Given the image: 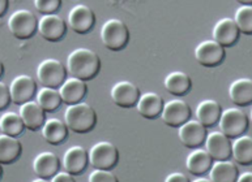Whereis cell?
<instances>
[{"instance_id":"cell-1","label":"cell","mask_w":252,"mask_h":182,"mask_svg":"<svg viewBox=\"0 0 252 182\" xmlns=\"http://www.w3.org/2000/svg\"><path fill=\"white\" fill-rule=\"evenodd\" d=\"M67 68L72 77L79 78L84 82L89 81L99 73L101 59L93 50L81 47L73 50L68 55Z\"/></svg>"},{"instance_id":"cell-2","label":"cell","mask_w":252,"mask_h":182,"mask_svg":"<svg viewBox=\"0 0 252 182\" xmlns=\"http://www.w3.org/2000/svg\"><path fill=\"white\" fill-rule=\"evenodd\" d=\"M64 124L73 133H88L97 124V113L94 108L85 102L72 104L64 112Z\"/></svg>"},{"instance_id":"cell-3","label":"cell","mask_w":252,"mask_h":182,"mask_svg":"<svg viewBox=\"0 0 252 182\" xmlns=\"http://www.w3.org/2000/svg\"><path fill=\"white\" fill-rule=\"evenodd\" d=\"M101 41L106 49L111 51H121L129 41L128 26L122 20H107L101 27Z\"/></svg>"},{"instance_id":"cell-4","label":"cell","mask_w":252,"mask_h":182,"mask_svg":"<svg viewBox=\"0 0 252 182\" xmlns=\"http://www.w3.org/2000/svg\"><path fill=\"white\" fill-rule=\"evenodd\" d=\"M220 131L225 134L229 139L241 137L249 129V117L241 108H227L222 111L219 120Z\"/></svg>"},{"instance_id":"cell-5","label":"cell","mask_w":252,"mask_h":182,"mask_svg":"<svg viewBox=\"0 0 252 182\" xmlns=\"http://www.w3.org/2000/svg\"><path fill=\"white\" fill-rule=\"evenodd\" d=\"M88 156H89V163L94 167V169L111 171L118 164L119 151L117 146L111 142L101 141L92 146Z\"/></svg>"},{"instance_id":"cell-6","label":"cell","mask_w":252,"mask_h":182,"mask_svg":"<svg viewBox=\"0 0 252 182\" xmlns=\"http://www.w3.org/2000/svg\"><path fill=\"white\" fill-rule=\"evenodd\" d=\"M37 77L43 87L58 89L67 79V71L59 60L45 59L38 64Z\"/></svg>"},{"instance_id":"cell-7","label":"cell","mask_w":252,"mask_h":182,"mask_svg":"<svg viewBox=\"0 0 252 182\" xmlns=\"http://www.w3.org/2000/svg\"><path fill=\"white\" fill-rule=\"evenodd\" d=\"M8 29L17 39H29L38 30V20L29 9H19L8 19Z\"/></svg>"},{"instance_id":"cell-8","label":"cell","mask_w":252,"mask_h":182,"mask_svg":"<svg viewBox=\"0 0 252 182\" xmlns=\"http://www.w3.org/2000/svg\"><path fill=\"white\" fill-rule=\"evenodd\" d=\"M161 119L167 127L179 128L191 120V107L182 99H173L163 104Z\"/></svg>"},{"instance_id":"cell-9","label":"cell","mask_w":252,"mask_h":182,"mask_svg":"<svg viewBox=\"0 0 252 182\" xmlns=\"http://www.w3.org/2000/svg\"><path fill=\"white\" fill-rule=\"evenodd\" d=\"M195 59L203 67H217L225 59V49L213 39L200 42L195 49Z\"/></svg>"},{"instance_id":"cell-10","label":"cell","mask_w":252,"mask_h":182,"mask_svg":"<svg viewBox=\"0 0 252 182\" xmlns=\"http://www.w3.org/2000/svg\"><path fill=\"white\" fill-rule=\"evenodd\" d=\"M68 25L77 34H87L95 25V15L91 7L76 4L68 13Z\"/></svg>"},{"instance_id":"cell-11","label":"cell","mask_w":252,"mask_h":182,"mask_svg":"<svg viewBox=\"0 0 252 182\" xmlns=\"http://www.w3.org/2000/svg\"><path fill=\"white\" fill-rule=\"evenodd\" d=\"M205 151L215 161H225L231 156V141L221 131H212L205 138Z\"/></svg>"},{"instance_id":"cell-12","label":"cell","mask_w":252,"mask_h":182,"mask_svg":"<svg viewBox=\"0 0 252 182\" xmlns=\"http://www.w3.org/2000/svg\"><path fill=\"white\" fill-rule=\"evenodd\" d=\"M35 91H37V83L33 78L27 75H20L15 77L9 86L12 102L19 105L31 102Z\"/></svg>"},{"instance_id":"cell-13","label":"cell","mask_w":252,"mask_h":182,"mask_svg":"<svg viewBox=\"0 0 252 182\" xmlns=\"http://www.w3.org/2000/svg\"><path fill=\"white\" fill-rule=\"evenodd\" d=\"M111 99L118 107H135L140 98V89L129 81H119L111 89Z\"/></svg>"},{"instance_id":"cell-14","label":"cell","mask_w":252,"mask_h":182,"mask_svg":"<svg viewBox=\"0 0 252 182\" xmlns=\"http://www.w3.org/2000/svg\"><path fill=\"white\" fill-rule=\"evenodd\" d=\"M178 135L182 145L189 149H197L203 145L207 138V128L203 127L197 120H189L178 128Z\"/></svg>"},{"instance_id":"cell-15","label":"cell","mask_w":252,"mask_h":182,"mask_svg":"<svg viewBox=\"0 0 252 182\" xmlns=\"http://www.w3.org/2000/svg\"><path fill=\"white\" fill-rule=\"evenodd\" d=\"M38 31L46 41L58 42L64 37V34L67 31V25L61 16H42L41 19L38 20Z\"/></svg>"},{"instance_id":"cell-16","label":"cell","mask_w":252,"mask_h":182,"mask_svg":"<svg viewBox=\"0 0 252 182\" xmlns=\"http://www.w3.org/2000/svg\"><path fill=\"white\" fill-rule=\"evenodd\" d=\"M61 168V160L51 151H42L33 160V171L38 179L49 180L57 175Z\"/></svg>"},{"instance_id":"cell-17","label":"cell","mask_w":252,"mask_h":182,"mask_svg":"<svg viewBox=\"0 0 252 182\" xmlns=\"http://www.w3.org/2000/svg\"><path fill=\"white\" fill-rule=\"evenodd\" d=\"M88 163H89V156H88V151L83 146H72L65 151L63 156L64 171L72 176L83 173Z\"/></svg>"},{"instance_id":"cell-18","label":"cell","mask_w":252,"mask_h":182,"mask_svg":"<svg viewBox=\"0 0 252 182\" xmlns=\"http://www.w3.org/2000/svg\"><path fill=\"white\" fill-rule=\"evenodd\" d=\"M239 38V30L233 19L225 17L219 20L213 27V41L217 42L221 47H231L237 43Z\"/></svg>"},{"instance_id":"cell-19","label":"cell","mask_w":252,"mask_h":182,"mask_svg":"<svg viewBox=\"0 0 252 182\" xmlns=\"http://www.w3.org/2000/svg\"><path fill=\"white\" fill-rule=\"evenodd\" d=\"M20 117L23 120L25 128L29 130H39L43 124L46 123L45 111L42 109L41 105L37 102H27L20 105Z\"/></svg>"},{"instance_id":"cell-20","label":"cell","mask_w":252,"mask_h":182,"mask_svg":"<svg viewBox=\"0 0 252 182\" xmlns=\"http://www.w3.org/2000/svg\"><path fill=\"white\" fill-rule=\"evenodd\" d=\"M88 91L87 83L79 78H67L63 82V85L59 87V94H61L62 102L67 103L68 105L77 104L83 102Z\"/></svg>"},{"instance_id":"cell-21","label":"cell","mask_w":252,"mask_h":182,"mask_svg":"<svg viewBox=\"0 0 252 182\" xmlns=\"http://www.w3.org/2000/svg\"><path fill=\"white\" fill-rule=\"evenodd\" d=\"M222 108L220 103L215 99H205L200 102L196 107V119L203 127H213L219 123L221 117Z\"/></svg>"},{"instance_id":"cell-22","label":"cell","mask_w":252,"mask_h":182,"mask_svg":"<svg viewBox=\"0 0 252 182\" xmlns=\"http://www.w3.org/2000/svg\"><path fill=\"white\" fill-rule=\"evenodd\" d=\"M163 99L157 93H145L140 95L139 102L136 104L137 112L140 115L148 120L156 119L157 116L161 115L162 108H163Z\"/></svg>"},{"instance_id":"cell-23","label":"cell","mask_w":252,"mask_h":182,"mask_svg":"<svg viewBox=\"0 0 252 182\" xmlns=\"http://www.w3.org/2000/svg\"><path fill=\"white\" fill-rule=\"evenodd\" d=\"M230 101L239 107L250 105L252 102V82L250 78H238L229 86Z\"/></svg>"},{"instance_id":"cell-24","label":"cell","mask_w":252,"mask_h":182,"mask_svg":"<svg viewBox=\"0 0 252 182\" xmlns=\"http://www.w3.org/2000/svg\"><path fill=\"white\" fill-rule=\"evenodd\" d=\"M42 135L50 145H61L68 135V128L64 121L59 119H49L42 127Z\"/></svg>"},{"instance_id":"cell-25","label":"cell","mask_w":252,"mask_h":182,"mask_svg":"<svg viewBox=\"0 0 252 182\" xmlns=\"http://www.w3.org/2000/svg\"><path fill=\"white\" fill-rule=\"evenodd\" d=\"M165 87L170 94L177 95V97H183L189 93L192 87V81L187 73L185 72H171L166 76Z\"/></svg>"},{"instance_id":"cell-26","label":"cell","mask_w":252,"mask_h":182,"mask_svg":"<svg viewBox=\"0 0 252 182\" xmlns=\"http://www.w3.org/2000/svg\"><path fill=\"white\" fill-rule=\"evenodd\" d=\"M23 153V145L15 137L0 134V164H12Z\"/></svg>"},{"instance_id":"cell-27","label":"cell","mask_w":252,"mask_h":182,"mask_svg":"<svg viewBox=\"0 0 252 182\" xmlns=\"http://www.w3.org/2000/svg\"><path fill=\"white\" fill-rule=\"evenodd\" d=\"M238 168L233 161H216L209 169V180L212 182H235L238 179Z\"/></svg>"},{"instance_id":"cell-28","label":"cell","mask_w":252,"mask_h":182,"mask_svg":"<svg viewBox=\"0 0 252 182\" xmlns=\"http://www.w3.org/2000/svg\"><path fill=\"white\" fill-rule=\"evenodd\" d=\"M213 160L205 150L197 149L195 151H192L189 154L187 159H186V167L191 172L192 175L201 176L204 173H207L211 169Z\"/></svg>"},{"instance_id":"cell-29","label":"cell","mask_w":252,"mask_h":182,"mask_svg":"<svg viewBox=\"0 0 252 182\" xmlns=\"http://www.w3.org/2000/svg\"><path fill=\"white\" fill-rule=\"evenodd\" d=\"M231 156L237 163L250 165L252 161V139L250 135L238 137L231 143Z\"/></svg>"},{"instance_id":"cell-30","label":"cell","mask_w":252,"mask_h":182,"mask_svg":"<svg viewBox=\"0 0 252 182\" xmlns=\"http://www.w3.org/2000/svg\"><path fill=\"white\" fill-rule=\"evenodd\" d=\"M25 129L23 120L19 113L15 112H5L0 116V130L1 133L9 137H19Z\"/></svg>"},{"instance_id":"cell-31","label":"cell","mask_w":252,"mask_h":182,"mask_svg":"<svg viewBox=\"0 0 252 182\" xmlns=\"http://www.w3.org/2000/svg\"><path fill=\"white\" fill-rule=\"evenodd\" d=\"M37 103L45 112H54L61 107L62 98L59 90L42 87L37 94Z\"/></svg>"},{"instance_id":"cell-32","label":"cell","mask_w":252,"mask_h":182,"mask_svg":"<svg viewBox=\"0 0 252 182\" xmlns=\"http://www.w3.org/2000/svg\"><path fill=\"white\" fill-rule=\"evenodd\" d=\"M234 23L237 25L239 33L250 35L252 33V7L251 5H242L237 9L234 16Z\"/></svg>"},{"instance_id":"cell-33","label":"cell","mask_w":252,"mask_h":182,"mask_svg":"<svg viewBox=\"0 0 252 182\" xmlns=\"http://www.w3.org/2000/svg\"><path fill=\"white\" fill-rule=\"evenodd\" d=\"M61 0H35L34 1L35 9L43 16L55 15V12L61 8Z\"/></svg>"},{"instance_id":"cell-34","label":"cell","mask_w":252,"mask_h":182,"mask_svg":"<svg viewBox=\"0 0 252 182\" xmlns=\"http://www.w3.org/2000/svg\"><path fill=\"white\" fill-rule=\"evenodd\" d=\"M89 182H119V180L111 171L94 169L89 176Z\"/></svg>"},{"instance_id":"cell-35","label":"cell","mask_w":252,"mask_h":182,"mask_svg":"<svg viewBox=\"0 0 252 182\" xmlns=\"http://www.w3.org/2000/svg\"><path fill=\"white\" fill-rule=\"evenodd\" d=\"M11 102L12 99L11 93H9V86H7L4 82L0 81V111L7 109Z\"/></svg>"},{"instance_id":"cell-36","label":"cell","mask_w":252,"mask_h":182,"mask_svg":"<svg viewBox=\"0 0 252 182\" xmlns=\"http://www.w3.org/2000/svg\"><path fill=\"white\" fill-rule=\"evenodd\" d=\"M165 182H191L185 173L181 172H173L165 179Z\"/></svg>"},{"instance_id":"cell-37","label":"cell","mask_w":252,"mask_h":182,"mask_svg":"<svg viewBox=\"0 0 252 182\" xmlns=\"http://www.w3.org/2000/svg\"><path fill=\"white\" fill-rule=\"evenodd\" d=\"M50 182H76V180L68 172H58Z\"/></svg>"},{"instance_id":"cell-38","label":"cell","mask_w":252,"mask_h":182,"mask_svg":"<svg viewBox=\"0 0 252 182\" xmlns=\"http://www.w3.org/2000/svg\"><path fill=\"white\" fill-rule=\"evenodd\" d=\"M235 182H252L251 172H245L241 176H238V179Z\"/></svg>"},{"instance_id":"cell-39","label":"cell","mask_w":252,"mask_h":182,"mask_svg":"<svg viewBox=\"0 0 252 182\" xmlns=\"http://www.w3.org/2000/svg\"><path fill=\"white\" fill-rule=\"evenodd\" d=\"M8 0H0V17L4 16V13L7 12L8 9Z\"/></svg>"},{"instance_id":"cell-40","label":"cell","mask_w":252,"mask_h":182,"mask_svg":"<svg viewBox=\"0 0 252 182\" xmlns=\"http://www.w3.org/2000/svg\"><path fill=\"white\" fill-rule=\"evenodd\" d=\"M192 182H212L209 179H205V177H200V179H196L195 181Z\"/></svg>"},{"instance_id":"cell-41","label":"cell","mask_w":252,"mask_h":182,"mask_svg":"<svg viewBox=\"0 0 252 182\" xmlns=\"http://www.w3.org/2000/svg\"><path fill=\"white\" fill-rule=\"evenodd\" d=\"M3 73H4V65H3V63L0 61V78H1Z\"/></svg>"},{"instance_id":"cell-42","label":"cell","mask_w":252,"mask_h":182,"mask_svg":"<svg viewBox=\"0 0 252 182\" xmlns=\"http://www.w3.org/2000/svg\"><path fill=\"white\" fill-rule=\"evenodd\" d=\"M32 182H49V181H47V180H43V179H35V180H33Z\"/></svg>"},{"instance_id":"cell-43","label":"cell","mask_w":252,"mask_h":182,"mask_svg":"<svg viewBox=\"0 0 252 182\" xmlns=\"http://www.w3.org/2000/svg\"><path fill=\"white\" fill-rule=\"evenodd\" d=\"M1 176H3V167H1V164H0V179H1Z\"/></svg>"}]
</instances>
